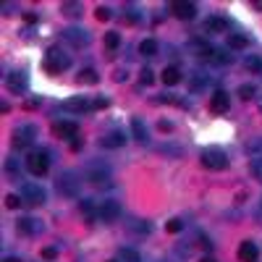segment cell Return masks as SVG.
Masks as SVG:
<instances>
[{
  "label": "cell",
  "instance_id": "11",
  "mask_svg": "<svg viewBox=\"0 0 262 262\" xmlns=\"http://www.w3.org/2000/svg\"><path fill=\"white\" fill-rule=\"evenodd\" d=\"M53 134L60 137V139H76L79 126H76L74 121H58V123L53 126Z\"/></svg>",
  "mask_w": 262,
  "mask_h": 262
},
{
  "label": "cell",
  "instance_id": "7",
  "mask_svg": "<svg viewBox=\"0 0 262 262\" xmlns=\"http://www.w3.org/2000/svg\"><path fill=\"white\" fill-rule=\"evenodd\" d=\"M21 196H24L29 205H42L45 202V189L37 186V184H24L21 186Z\"/></svg>",
  "mask_w": 262,
  "mask_h": 262
},
{
  "label": "cell",
  "instance_id": "35",
  "mask_svg": "<svg viewBox=\"0 0 262 262\" xmlns=\"http://www.w3.org/2000/svg\"><path fill=\"white\" fill-rule=\"evenodd\" d=\"M58 257V252L53 249V247H45V249H42V259H55Z\"/></svg>",
  "mask_w": 262,
  "mask_h": 262
},
{
  "label": "cell",
  "instance_id": "33",
  "mask_svg": "<svg viewBox=\"0 0 262 262\" xmlns=\"http://www.w3.org/2000/svg\"><path fill=\"white\" fill-rule=\"evenodd\" d=\"M139 81L147 86V84H152V81H155V76H152V71H149V69H142V71H139Z\"/></svg>",
  "mask_w": 262,
  "mask_h": 262
},
{
  "label": "cell",
  "instance_id": "8",
  "mask_svg": "<svg viewBox=\"0 0 262 262\" xmlns=\"http://www.w3.org/2000/svg\"><path fill=\"white\" fill-rule=\"evenodd\" d=\"M63 37L69 39L74 48H86V45H90V32H84L79 27H69V29L63 32Z\"/></svg>",
  "mask_w": 262,
  "mask_h": 262
},
{
  "label": "cell",
  "instance_id": "23",
  "mask_svg": "<svg viewBox=\"0 0 262 262\" xmlns=\"http://www.w3.org/2000/svg\"><path fill=\"white\" fill-rule=\"evenodd\" d=\"M81 212H84V215L92 221L95 215H100V207H95V202H86V200H81Z\"/></svg>",
  "mask_w": 262,
  "mask_h": 262
},
{
  "label": "cell",
  "instance_id": "38",
  "mask_svg": "<svg viewBox=\"0 0 262 262\" xmlns=\"http://www.w3.org/2000/svg\"><path fill=\"white\" fill-rule=\"evenodd\" d=\"M252 152H257V155L262 158V142H257V144H252Z\"/></svg>",
  "mask_w": 262,
  "mask_h": 262
},
{
  "label": "cell",
  "instance_id": "24",
  "mask_svg": "<svg viewBox=\"0 0 262 262\" xmlns=\"http://www.w3.org/2000/svg\"><path fill=\"white\" fill-rule=\"evenodd\" d=\"M63 13L79 18V16H81V3H63Z\"/></svg>",
  "mask_w": 262,
  "mask_h": 262
},
{
  "label": "cell",
  "instance_id": "26",
  "mask_svg": "<svg viewBox=\"0 0 262 262\" xmlns=\"http://www.w3.org/2000/svg\"><path fill=\"white\" fill-rule=\"evenodd\" d=\"M97 79H100V76H97L92 69H84V71H81V76H79V81H81V84H97Z\"/></svg>",
  "mask_w": 262,
  "mask_h": 262
},
{
  "label": "cell",
  "instance_id": "18",
  "mask_svg": "<svg viewBox=\"0 0 262 262\" xmlns=\"http://www.w3.org/2000/svg\"><path fill=\"white\" fill-rule=\"evenodd\" d=\"M205 29H207L210 34L226 32V29H228V21H226V18H221V16H210V18L205 21Z\"/></svg>",
  "mask_w": 262,
  "mask_h": 262
},
{
  "label": "cell",
  "instance_id": "6",
  "mask_svg": "<svg viewBox=\"0 0 262 262\" xmlns=\"http://www.w3.org/2000/svg\"><path fill=\"white\" fill-rule=\"evenodd\" d=\"M58 191L60 194H66V196H79V191H81V181L74 176V173H60V179H58Z\"/></svg>",
  "mask_w": 262,
  "mask_h": 262
},
{
  "label": "cell",
  "instance_id": "36",
  "mask_svg": "<svg viewBox=\"0 0 262 262\" xmlns=\"http://www.w3.org/2000/svg\"><path fill=\"white\" fill-rule=\"evenodd\" d=\"M158 128L163 131V134H170V131H173V123H170V121H158Z\"/></svg>",
  "mask_w": 262,
  "mask_h": 262
},
{
  "label": "cell",
  "instance_id": "14",
  "mask_svg": "<svg viewBox=\"0 0 262 262\" xmlns=\"http://www.w3.org/2000/svg\"><path fill=\"white\" fill-rule=\"evenodd\" d=\"M238 259H242V262H257V259H259V249H257V244H252V242H242V247H238Z\"/></svg>",
  "mask_w": 262,
  "mask_h": 262
},
{
  "label": "cell",
  "instance_id": "37",
  "mask_svg": "<svg viewBox=\"0 0 262 262\" xmlns=\"http://www.w3.org/2000/svg\"><path fill=\"white\" fill-rule=\"evenodd\" d=\"M95 107H107V100H105V97H97V100H95Z\"/></svg>",
  "mask_w": 262,
  "mask_h": 262
},
{
  "label": "cell",
  "instance_id": "17",
  "mask_svg": "<svg viewBox=\"0 0 262 262\" xmlns=\"http://www.w3.org/2000/svg\"><path fill=\"white\" fill-rule=\"evenodd\" d=\"M131 137H134L139 144H144V142L149 139V134H147V126L142 123V118H131Z\"/></svg>",
  "mask_w": 262,
  "mask_h": 262
},
{
  "label": "cell",
  "instance_id": "28",
  "mask_svg": "<svg viewBox=\"0 0 262 262\" xmlns=\"http://www.w3.org/2000/svg\"><path fill=\"white\" fill-rule=\"evenodd\" d=\"M254 92H257V90H254L252 84H244V86H238V97H242V100H252V97H254Z\"/></svg>",
  "mask_w": 262,
  "mask_h": 262
},
{
  "label": "cell",
  "instance_id": "20",
  "mask_svg": "<svg viewBox=\"0 0 262 262\" xmlns=\"http://www.w3.org/2000/svg\"><path fill=\"white\" fill-rule=\"evenodd\" d=\"M228 48H231V50H247V48H249V39H247L244 34L236 32V34L228 37Z\"/></svg>",
  "mask_w": 262,
  "mask_h": 262
},
{
  "label": "cell",
  "instance_id": "30",
  "mask_svg": "<svg viewBox=\"0 0 262 262\" xmlns=\"http://www.w3.org/2000/svg\"><path fill=\"white\" fill-rule=\"evenodd\" d=\"M247 69H249V71H262V58L249 55V58H247Z\"/></svg>",
  "mask_w": 262,
  "mask_h": 262
},
{
  "label": "cell",
  "instance_id": "25",
  "mask_svg": "<svg viewBox=\"0 0 262 262\" xmlns=\"http://www.w3.org/2000/svg\"><path fill=\"white\" fill-rule=\"evenodd\" d=\"M118 257H121L123 262H139V254H137V249H128V247H123V249L118 252Z\"/></svg>",
  "mask_w": 262,
  "mask_h": 262
},
{
  "label": "cell",
  "instance_id": "40",
  "mask_svg": "<svg viewBox=\"0 0 262 262\" xmlns=\"http://www.w3.org/2000/svg\"><path fill=\"white\" fill-rule=\"evenodd\" d=\"M123 79H126V71L118 69V71H116V81H123Z\"/></svg>",
  "mask_w": 262,
  "mask_h": 262
},
{
  "label": "cell",
  "instance_id": "39",
  "mask_svg": "<svg viewBox=\"0 0 262 262\" xmlns=\"http://www.w3.org/2000/svg\"><path fill=\"white\" fill-rule=\"evenodd\" d=\"M13 8H16L13 3H3V13H13Z\"/></svg>",
  "mask_w": 262,
  "mask_h": 262
},
{
  "label": "cell",
  "instance_id": "34",
  "mask_svg": "<svg viewBox=\"0 0 262 262\" xmlns=\"http://www.w3.org/2000/svg\"><path fill=\"white\" fill-rule=\"evenodd\" d=\"M6 207H11V210L21 207V196H16V194H8V196H6Z\"/></svg>",
  "mask_w": 262,
  "mask_h": 262
},
{
  "label": "cell",
  "instance_id": "44",
  "mask_svg": "<svg viewBox=\"0 0 262 262\" xmlns=\"http://www.w3.org/2000/svg\"><path fill=\"white\" fill-rule=\"evenodd\" d=\"M111 262H116V259H111Z\"/></svg>",
  "mask_w": 262,
  "mask_h": 262
},
{
  "label": "cell",
  "instance_id": "4",
  "mask_svg": "<svg viewBox=\"0 0 262 262\" xmlns=\"http://www.w3.org/2000/svg\"><path fill=\"white\" fill-rule=\"evenodd\" d=\"M202 165L210 168V170H226L228 168V155L221 149V147H207L202 155H200Z\"/></svg>",
  "mask_w": 262,
  "mask_h": 262
},
{
  "label": "cell",
  "instance_id": "19",
  "mask_svg": "<svg viewBox=\"0 0 262 262\" xmlns=\"http://www.w3.org/2000/svg\"><path fill=\"white\" fill-rule=\"evenodd\" d=\"M160 79H163V84H165V86H173V84H179V81H181V71L176 69V66H168V69L163 71V76H160Z\"/></svg>",
  "mask_w": 262,
  "mask_h": 262
},
{
  "label": "cell",
  "instance_id": "3",
  "mask_svg": "<svg viewBox=\"0 0 262 262\" xmlns=\"http://www.w3.org/2000/svg\"><path fill=\"white\" fill-rule=\"evenodd\" d=\"M69 66H71V55L63 53L60 48H50V50L45 53V69H48L50 74H63Z\"/></svg>",
  "mask_w": 262,
  "mask_h": 262
},
{
  "label": "cell",
  "instance_id": "43",
  "mask_svg": "<svg viewBox=\"0 0 262 262\" xmlns=\"http://www.w3.org/2000/svg\"><path fill=\"white\" fill-rule=\"evenodd\" d=\"M200 262H215V259H212V257H205V259H200Z\"/></svg>",
  "mask_w": 262,
  "mask_h": 262
},
{
  "label": "cell",
  "instance_id": "9",
  "mask_svg": "<svg viewBox=\"0 0 262 262\" xmlns=\"http://www.w3.org/2000/svg\"><path fill=\"white\" fill-rule=\"evenodd\" d=\"M6 84H8V90L13 95H24L27 92V74L24 71H11L6 76Z\"/></svg>",
  "mask_w": 262,
  "mask_h": 262
},
{
  "label": "cell",
  "instance_id": "22",
  "mask_svg": "<svg viewBox=\"0 0 262 262\" xmlns=\"http://www.w3.org/2000/svg\"><path fill=\"white\" fill-rule=\"evenodd\" d=\"M139 53H142V55H155V53H158V42H155V39H142Z\"/></svg>",
  "mask_w": 262,
  "mask_h": 262
},
{
  "label": "cell",
  "instance_id": "27",
  "mask_svg": "<svg viewBox=\"0 0 262 262\" xmlns=\"http://www.w3.org/2000/svg\"><path fill=\"white\" fill-rule=\"evenodd\" d=\"M118 42H121V39H118L116 32H107V34H105V48H107V50H116Z\"/></svg>",
  "mask_w": 262,
  "mask_h": 262
},
{
  "label": "cell",
  "instance_id": "1",
  "mask_svg": "<svg viewBox=\"0 0 262 262\" xmlns=\"http://www.w3.org/2000/svg\"><path fill=\"white\" fill-rule=\"evenodd\" d=\"M86 181H90L95 189H107L113 184V173H111L107 165L92 163V165H86Z\"/></svg>",
  "mask_w": 262,
  "mask_h": 262
},
{
  "label": "cell",
  "instance_id": "32",
  "mask_svg": "<svg viewBox=\"0 0 262 262\" xmlns=\"http://www.w3.org/2000/svg\"><path fill=\"white\" fill-rule=\"evenodd\" d=\"M181 226H184V223L179 221V217H173V221H168V223H165V231H168V233H179V231H181Z\"/></svg>",
  "mask_w": 262,
  "mask_h": 262
},
{
  "label": "cell",
  "instance_id": "31",
  "mask_svg": "<svg viewBox=\"0 0 262 262\" xmlns=\"http://www.w3.org/2000/svg\"><path fill=\"white\" fill-rule=\"evenodd\" d=\"M95 16H97V21H111V16H113V11L107 8V6H100L97 11H95Z\"/></svg>",
  "mask_w": 262,
  "mask_h": 262
},
{
  "label": "cell",
  "instance_id": "5",
  "mask_svg": "<svg viewBox=\"0 0 262 262\" xmlns=\"http://www.w3.org/2000/svg\"><path fill=\"white\" fill-rule=\"evenodd\" d=\"M34 137H37V128L32 126V123H24V126H18L16 131H13V147L16 149H24V147H29L32 142H34Z\"/></svg>",
  "mask_w": 262,
  "mask_h": 262
},
{
  "label": "cell",
  "instance_id": "12",
  "mask_svg": "<svg viewBox=\"0 0 262 262\" xmlns=\"http://www.w3.org/2000/svg\"><path fill=\"white\" fill-rule=\"evenodd\" d=\"M228 107H231V100H228V95L223 92V90H217L215 95H212V100H210V111L212 113H228Z\"/></svg>",
  "mask_w": 262,
  "mask_h": 262
},
{
  "label": "cell",
  "instance_id": "29",
  "mask_svg": "<svg viewBox=\"0 0 262 262\" xmlns=\"http://www.w3.org/2000/svg\"><path fill=\"white\" fill-rule=\"evenodd\" d=\"M252 173L257 176V181H262V158H259V155L252 158Z\"/></svg>",
  "mask_w": 262,
  "mask_h": 262
},
{
  "label": "cell",
  "instance_id": "13",
  "mask_svg": "<svg viewBox=\"0 0 262 262\" xmlns=\"http://www.w3.org/2000/svg\"><path fill=\"white\" fill-rule=\"evenodd\" d=\"M16 228H18V233L34 236V233L42 231V223L37 221V217H18V221H16Z\"/></svg>",
  "mask_w": 262,
  "mask_h": 262
},
{
  "label": "cell",
  "instance_id": "10",
  "mask_svg": "<svg viewBox=\"0 0 262 262\" xmlns=\"http://www.w3.org/2000/svg\"><path fill=\"white\" fill-rule=\"evenodd\" d=\"M170 13L176 18H194L196 16V6L189 3V0H176V3H170Z\"/></svg>",
  "mask_w": 262,
  "mask_h": 262
},
{
  "label": "cell",
  "instance_id": "2",
  "mask_svg": "<svg viewBox=\"0 0 262 262\" xmlns=\"http://www.w3.org/2000/svg\"><path fill=\"white\" fill-rule=\"evenodd\" d=\"M27 170L32 176H48L50 170V152L48 149H37L27 155Z\"/></svg>",
  "mask_w": 262,
  "mask_h": 262
},
{
  "label": "cell",
  "instance_id": "15",
  "mask_svg": "<svg viewBox=\"0 0 262 262\" xmlns=\"http://www.w3.org/2000/svg\"><path fill=\"white\" fill-rule=\"evenodd\" d=\"M118 215H121V207H118L116 200H105L100 205V217H102V221H116Z\"/></svg>",
  "mask_w": 262,
  "mask_h": 262
},
{
  "label": "cell",
  "instance_id": "16",
  "mask_svg": "<svg viewBox=\"0 0 262 262\" xmlns=\"http://www.w3.org/2000/svg\"><path fill=\"white\" fill-rule=\"evenodd\" d=\"M100 144L102 147H123L126 144V137H123V131L113 128V131H107L105 137H100Z\"/></svg>",
  "mask_w": 262,
  "mask_h": 262
},
{
  "label": "cell",
  "instance_id": "21",
  "mask_svg": "<svg viewBox=\"0 0 262 262\" xmlns=\"http://www.w3.org/2000/svg\"><path fill=\"white\" fill-rule=\"evenodd\" d=\"M66 107L74 111V113H84V111H90V102H86L84 97H71L69 102H66Z\"/></svg>",
  "mask_w": 262,
  "mask_h": 262
},
{
  "label": "cell",
  "instance_id": "42",
  "mask_svg": "<svg viewBox=\"0 0 262 262\" xmlns=\"http://www.w3.org/2000/svg\"><path fill=\"white\" fill-rule=\"evenodd\" d=\"M254 8H257V11H262V0H257V3H254Z\"/></svg>",
  "mask_w": 262,
  "mask_h": 262
},
{
  "label": "cell",
  "instance_id": "41",
  "mask_svg": "<svg viewBox=\"0 0 262 262\" xmlns=\"http://www.w3.org/2000/svg\"><path fill=\"white\" fill-rule=\"evenodd\" d=\"M3 262H21V259H18V257H6Z\"/></svg>",
  "mask_w": 262,
  "mask_h": 262
}]
</instances>
